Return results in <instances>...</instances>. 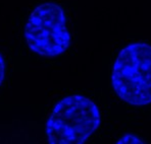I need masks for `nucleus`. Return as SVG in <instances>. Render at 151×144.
Returning <instances> with one entry per match:
<instances>
[{
	"instance_id": "1",
	"label": "nucleus",
	"mask_w": 151,
	"mask_h": 144,
	"mask_svg": "<svg viewBox=\"0 0 151 144\" xmlns=\"http://www.w3.org/2000/svg\"><path fill=\"white\" fill-rule=\"evenodd\" d=\"M101 114L87 96L73 94L54 106L46 122L49 144H83L99 128Z\"/></svg>"
},
{
	"instance_id": "2",
	"label": "nucleus",
	"mask_w": 151,
	"mask_h": 144,
	"mask_svg": "<svg viewBox=\"0 0 151 144\" xmlns=\"http://www.w3.org/2000/svg\"><path fill=\"white\" fill-rule=\"evenodd\" d=\"M111 84L115 94L129 105H150L151 45L137 42L122 49L112 66Z\"/></svg>"
},
{
	"instance_id": "3",
	"label": "nucleus",
	"mask_w": 151,
	"mask_h": 144,
	"mask_svg": "<svg viewBox=\"0 0 151 144\" xmlns=\"http://www.w3.org/2000/svg\"><path fill=\"white\" fill-rule=\"evenodd\" d=\"M24 36L29 49L46 58L63 54L72 44L65 13L55 2H44L33 9L26 23Z\"/></svg>"
},
{
	"instance_id": "4",
	"label": "nucleus",
	"mask_w": 151,
	"mask_h": 144,
	"mask_svg": "<svg viewBox=\"0 0 151 144\" xmlns=\"http://www.w3.org/2000/svg\"><path fill=\"white\" fill-rule=\"evenodd\" d=\"M115 143L116 144H127V143L143 144V143H145V141H143L141 138H139V137L136 136L135 134H132V133H126V134H124Z\"/></svg>"
},
{
	"instance_id": "5",
	"label": "nucleus",
	"mask_w": 151,
	"mask_h": 144,
	"mask_svg": "<svg viewBox=\"0 0 151 144\" xmlns=\"http://www.w3.org/2000/svg\"><path fill=\"white\" fill-rule=\"evenodd\" d=\"M5 78V61L1 54H0V86Z\"/></svg>"
}]
</instances>
